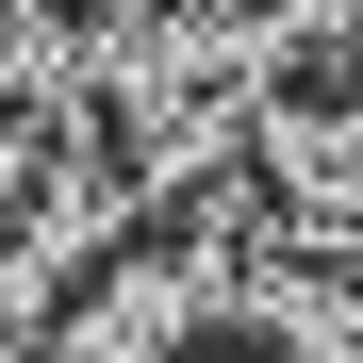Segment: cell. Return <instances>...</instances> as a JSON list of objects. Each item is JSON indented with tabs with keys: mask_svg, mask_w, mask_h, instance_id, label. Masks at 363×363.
<instances>
[{
	"mask_svg": "<svg viewBox=\"0 0 363 363\" xmlns=\"http://www.w3.org/2000/svg\"><path fill=\"white\" fill-rule=\"evenodd\" d=\"M0 363H33V347H17V330H0Z\"/></svg>",
	"mask_w": 363,
	"mask_h": 363,
	"instance_id": "1",
	"label": "cell"
}]
</instances>
